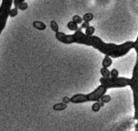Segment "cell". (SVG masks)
<instances>
[{
    "label": "cell",
    "mask_w": 138,
    "mask_h": 131,
    "mask_svg": "<svg viewBox=\"0 0 138 131\" xmlns=\"http://www.w3.org/2000/svg\"><path fill=\"white\" fill-rule=\"evenodd\" d=\"M79 28L73 35H66L63 32H57L55 34L56 39L65 44H71L74 43L91 46L98 49L105 56H109L112 58H119L127 54L132 48H134V42L127 41L121 44L107 43L103 42L99 37L95 35L87 36Z\"/></svg>",
    "instance_id": "obj_1"
},
{
    "label": "cell",
    "mask_w": 138,
    "mask_h": 131,
    "mask_svg": "<svg viewBox=\"0 0 138 131\" xmlns=\"http://www.w3.org/2000/svg\"><path fill=\"white\" fill-rule=\"evenodd\" d=\"M108 89L103 85H100L97 89L89 94H75L70 98V102L74 104H81L89 101H99L104 94H106Z\"/></svg>",
    "instance_id": "obj_2"
},
{
    "label": "cell",
    "mask_w": 138,
    "mask_h": 131,
    "mask_svg": "<svg viewBox=\"0 0 138 131\" xmlns=\"http://www.w3.org/2000/svg\"><path fill=\"white\" fill-rule=\"evenodd\" d=\"M133 93V105L135 109L134 119L137 120V123L135 126V130L138 131V58H136V62L133 68L132 77L129 79V85Z\"/></svg>",
    "instance_id": "obj_3"
},
{
    "label": "cell",
    "mask_w": 138,
    "mask_h": 131,
    "mask_svg": "<svg viewBox=\"0 0 138 131\" xmlns=\"http://www.w3.org/2000/svg\"><path fill=\"white\" fill-rule=\"evenodd\" d=\"M100 84L104 85L108 89L114 88H124L129 85V79L124 77H117V78H104L101 77L99 79Z\"/></svg>",
    "instance_id": "obj_4"
},
{
    "label": "cell",
    "mask_w": 138,
    "mask_h": 131,
    "mask_svg": "<svg viewBox=\"0 0 138 131\" xmlns=\"http://www.w3.org/2000/svg\"><path fill=\"white\" fill-rule=\"evenodd\" d=\"M12 2H14V0H3L0 7V35L6 27Z\"/></svg>",
    "instance_id": "obj_5"
},
{
    "label": "cell",
    "mask_w": 138,
    "mask_h": 131,
    "mask_svg": "<svg viewBox=\"0 0 138 131\" xmlns=\"http://www.w3.org/2000/svg\"><path fill=\"white\" fill-rule=\"evenodd\" d=\"M112 64V59L111 56H105V57L103 58V62H102V65L103 68H108Z\"/></svg>",
    "instance_id": "obj_6"
},
{
    "label": "cell",
    "mask_w": 138,
    "mask_h": 131,
    "mask_svg": "<svg viewBox=\"0 0 138 131\" xmlns=\"http://www.w3.org/2000/svg\"><path fill=\"white\" fill-rule=\"evenodd\" d=\"M32 26L36 29H38L40 31H43L46 29V25L43 22H40V21H34L32 23Z\"/></svg>",
    "instance_id": "obj_7"
},
{
    "label": "cell",
    "mask_w": 138,
    "mask_h": 131,
    "mask_svg": "<svg viewBox=\"0 0 138 131\" xmlns=\"http://www.w3.org/2000/svg\"><path fill=\"white\" fill-rule=\"evenodd\" d=\"M67 108V104L63 103H58V104H56L53 105V109L55 111H62L64 110H65Z\"/></svg>",
    "instance_id": "obj_8"
},
{
    "label": "cell",
    "mask_w": 138,
    "mask_h": 131,
    "mask_svg": "<svg viewBox=\"0 0 138 131\" xmlns=\"http://www.w3.org/2000/svg\"><path fill=\"white\" fill-rule=\"evenodd\" d=\"M100 73L102 75L103 77H104V78H109L111 77V71L108 70V68H102L100 69Z\"/></svg>",
    "instance_id": "obj_9"
},
{
    "label": "cell",
    "mask_w": 138,
    "mask_h": 131,
    "mask_svg": "<svg viewBox=\"0 0 138 131\" xmlns=\"http://www.w3.org/2000/svg\"><path fill=\"white\" fill-rule=\"evenodd\" d=\"M67 28H69V30L73 31H76L79 28H78V24L74 21H70L67 23Z\"/></svg>",
    "instance_id": "obj_10"
},
{
    "label": "cell",
    "mask_w": 138,
    "mask_h": 131,
    "mask_svg": "<svg viewBox=\"0 0 138 131\" xmlns=\"http://www.w3.org/2000/svg\"><path fill=\"white\" fill-rule=\"evenodd\" d=\"M50 28H51V29H52L55 33H57V32H58V31H59V27H58V24H57V22L54 21V20L51 21V23H50Z\"/></svg>",
    "instance_id": "obj_11"
},
{
    "label": "cell",
    "mask_w": 138,
    "mask_h": 131,
    "mask_svg": "<svg viewBox=\"0 0 138 131\" xmlns=\"http://www.w3.org/2000/svg\"><path fill=\"white\" fill-rule=\"evenodd\" d=\"M95 28L93 26H90L89 28H87L86 29L85 34L87 35V36H91V35H94L93 34L95 33Z\"/></svg>",
    "instance_id": "obj_12"
},
{
    "label": "cell",
    "mask_w": 138,
    "mask_h": 131,
    "mask_svg": "<svg viewBox=\"0 0 138 131\" xmlns=\"http://www.w3.org/2000/svg\"><path fill=\"white\" fill-rule=\"evenodd\" d=\"M93 19H94V15L92 13H86L83 17V21H86V22H89V23Z\"/></svg>",
    "instance_id": "obj_13"
},
{
    "label": "cell",
    "mask_w": 138,
    "mask_h": 131,
    "mask_svg": "<svg viewBox=\"0 0 138 131\" xmlns=\"http://www.w3.org/2000/svg\"><path fill=\"white\" fill-rule=\"evenodd\" d=\"M72 21L75 22L77 24H82L83 22V19L81 16H79L78 15H75L73 16V19H72Z\"/></svg>",
    "instance_id": "obj_14"
},
{
    "label": "cell",
    "mask_w": 138,
    "mask_h": 131,
    "mask_svg": "<svg viewBox=\"0 0 138 131\" xmlns=\"http://www.w3.org/2000/svg\"><path fill=\"white\" fill-rule=\"evenodd\" d=\"M111 100V96H110V95H107V94L103 95V97H101V99H100V101H101L102 102H103L104 104H107V103L110 102Z\"/></svg>",
    "instance_id": "obj_15"
},
{
    "label": "cell",
    "mask_w": 138,
    "mask_h": 131,
    "mask_svg": "<svg viewBox=\"0 0 138 131\" xmlns=\"http://www.w3.org/2000/svg\"><path fill=\"white\" fill-rule=\"evenodd\" d=\"M102 108V107L100 106L99 105V101H96L95 102L93 105H92V107H91V109H92V111H94V112H99V110Z\"/></svg>",
    "instance_id": "obj_16"
},
{
    "label": "cell",
    "mask_w": 138,
    "mask_h": 131,
    "mask_svg": "<svg viewBox=\"0 0 138 131\" xmlns=\"http://www.w3.org/2000/svg\"><path fill=\"white\" fill-rule=\"evenodd\" d=\"M17 15H18V8L15 7V8L11 9L10 13H9V16H11V18H14V17H16Z\"/></svg>",
    "instance_id": "obj_17"
},
{
    "label": "cell",
    "mask_w": 138,
    "mask_h": 131,
    "mask_svg": "<svg viewBox=\"0 0 138 131\" xmlns=\"http://www.w3.org/2000/svg\"><path fill=\"white\" fill-rule=\"evenodd\" d=\"M28 3H25V2H23V3H21L19 4V6H18L17 8L19 9V10H25L28 9Z\"/></svg>",
    "instance_id": "obj_18"
},
{
    "label": "cell",
    "mask_w": 138,
    "mask_h": 131,
    "mask_svg": "<svg viewBox=\"0 0 138 131\" xmlns=\"http://www.w3.org/2000/svg\"><path fill=\"white\" fill-rule=\"evenodd\" d=\"M111 77L112 78H117L119 77V72L116 68H113L111 71Z\"/></svg>",
    "instance_id": "obj_19"
},
{
    "label": "cell",
    "mask_w": 138,
    "mask_h": 131,
    "mask_svg": "<svg viewBox=\"0 0 138 131\" xmlns=\"http://www.w3.org/2000/svg\"><path fill=\"white\" fill-rule=\"evenodd\" d=\"M134 49L136 52V58H138V36L136 38V40L134 42Z\"/></svg>",
    "instance_id": "obj_20"
},
{
    "label": "cell",
    "mask_w": 138,
    "mask_h": 131,
    "mask_svg": "<svg viewBox=\"0 0 138 131\" xmlns=\"http://www.w3.org/2000/svg\"><path fill=\"white\" fill-rule=\"evenodd\" d=\"M24 1H25V0H14L13 4H14L15 7H16V8H17L19 3H23V2H24Z\"/></svg>",
    "instance_id": "obj_21"
},
{
    "label": "cell",
    "mask_w": 138,
    "mask_h": 131,
    "mask_svg": "<svg viewBox=\"0 0 138 131\" xmlns=\"http://www.w3.org/2000/svg\"><path fill=\"white\" fill-rule=\"evenodd\" d=\"M90 27V23H89V22H86V21H83V23H82V25H81V28H89Z\"/></svg>",
    "instance_id": "obj_22"
},
{
    "label": "cell",
    "mask_w": 138,
    "mask_h": 131,
    "mask_svg": "<svg viewBox=\"0 0 138 131\" xmlns=\"http://www.w3.org/2000/svg\"><path fill=\"white\" fill-rule=\"evenodd\" d=\"M63 102H64L65 104H68L69 102H70V98H69V97H65L63 98Z\"/></svg>",
    "instance_id": "obj_23"
}]
</instances>
